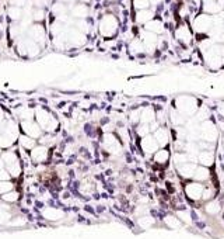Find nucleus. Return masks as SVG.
I'll use <instances>...</instances> for the list:
<instances>
[{"label":"nucleus","mask_w":224,"mask_h":239,"mask_svg":"<svg viewBox=\"0 0 224 239\" xmlns=\"http://www.w3.org/2000/svg\"><path fill=\"white\" fill-rule=\"evenodd\" d=\"M18 143H20V146L23 148L24 151H31L32 148L37 145V139H34V138H30V137H27V135H20L18 137Z\"/></svg>","instance_id":"31"},{"label":"nucleus","mask_w":224,"mask_h":239,"mask_svg":"<svg viewBox=\"0 0 224 239\" xmlns=\"http://www.w3.org/2000/svg\"><path fill=\"white\" fill-rule=\"evenodd\" d=\"M168 120L174 127H183L185 122H186V117H183V115L181 114V113H178L175 108H171V110L168 111Z\"/></svg>","instance_id":"25"},{"label":"nucleus","mask_w":224,"mask_h":239,"mask_svg":"<svg viewBox=\"0 0 224 239\" xmlns=\"http://www.w3.org/2000/svg\"><path fill=\"white\" fill-rule=\"evenodd\" d=\"M139 38H140V41L143 42L146 52H149V54H153V52L157 49L158 42H160V40H158V35L153 34V32L146 31V30H143V31L140 32V37H139Z\"/></svg>","instance_id":"14"},{"label":"nucleus","mask_w":224,"mask_h":239,"mask_svg":"<svg viewBox=\"0 0 224 239\" xmlns=\"http://www.w3.org/2000/svg\"><path fill=\"white\" fill-rule=\"evenodd\" d=\"M6 120V115H4V111H3V108L0 107V127L3 125V122H4Z\"/></svg>","instance_id":"49"},{"label":"nucleus","mask_w":224,"mask_h":239,"mask_svg":"<svg viewBox=\"0 0 224 239\" xmlns=\"http://www.w3.org/2000/svg\"><path fill=\"white\" fill-rule=\"evenodd\" d=\"M7 17H9L13 23H18L24 17V10L20 9V7H11V6H10L9 9H7Z\"/></svg>","instance_id":"28"},{"label":"nucleus","mask_w":224,"mask_h":239,"mask_svg":"<svg viewBox=\"0 0 224 239\" xmlns=\"http://www.w3.org/2000/svg\"><path fill=\"white\" fill-rule=\"evenodd\" d=\"M50 11H52V14H53L55 17H60V16L69 13V7L64 4V3L55 1V3L52 4V7H50Z\"/></svg>","instance_id":"33"},{"label":"nucleus","mask_w":224,"mask_h":239,"mask_svg":"<svg viewBox=\"0 0 224 239\" xmlns=\"http://www.w3.org/2000/svg\"><path fill=\"white\" fill-rule=\"evenodd\" d=\"M217 113H219V115L221 117V118H224V101L219 103V106H217Z\"/></svg>","instance_id":"48"},{"label":"nucleus","mask_w":224,"mask_h":239,"mask_svg":"<svg viewBox=\"0 0 224 239\" xmlns=\"http://www.w3.org/2000/svg\"><path fill=\"white\" fill-rule=\"evenodd\" d=\"M25 37H28L30 40H32L34 42H37L39 46L45 45L46 42V30L41 23H34L28 27Z\"/></svg>","instance_id":"8"},{"label":"nucleus","mask_w":224,"mask_h":239,"mask_svg":"<svg viewBox=\"0 0 224 239\" xmlns=\"http://www.w3.org/2000/svg\"><path fill=\"white\" fill-rule=\"evenodd\" d=\"M18 198H20V193L16 189L1 196V200H3L4 202H7V204H14V202L18 201Z\"/></svg>","instance_id":"38"},{"label":"nucleus","mask_w":224,"mask_h":239,"mask_svg":"<svg viewBox=\"0 0 224 239\" xmlns=\"http://www.w3.org/2000/svg\"><path fill=\"white\" fill-rule=\"evenodd\" d=\"M192 179L195 181H199V183H203L206 180H209L210 179V170H209V167H206V166H196Z\"/></svg>","instance_id":"26"},{"label":"nucleus","mask_w":224,"mask_h":239,"mask_svg":"<svg viewBox=\"0 0 224 239\" xmlns=\"http://www.w3.org/2000/svg\"><path fill=\"white\" fill-rule=\"evenodd\" d=\"M108 1H116V0H108Z\"/></svg>","instance_id":"56"},{"label":"nucleus","mask_w":224,"mask_h":239,"mask_svg":"<svg viewBox=\"0 0 224 239\" xmlns=\"http://www.w3.org/2000/svg\"><path fill=\"white\" fill-rule=\"evenodd\" d=\"M73 27H74V28H77L78 31H81L83 34H86V35H87L88 32H90V30H91V24H90V21H88L87 19L74 20Z\"/></svg>","instance_id":"34"},{"label":"nucleus","mask_w":224,"mask_h":239,"mask_svg":"<svg viewBox=\"0 0 224 239\" xmlns=\"http://www.w3.org/2000/svg\"><path fill=\"white\" fill-rule=\"evenodd\" d=\"M80 191H81V194H84V196L92 194L94 191H95V186H94L92 181H90L88 179H86V180H83V183L80 184Z\"/></svg>","instance_id":"37"},{"label":"nucleus","mask_w":224,"mask_h":239,"mask_svg":"<svg viewBox=\"0 0 224 239\" xmlns=\"http://www.w3.org/2000/svg\"><path fill=\"white\" fill-rule=\"evenodd\" d=\"M78 1H80V3H84V4H88L91 0H78Z\"/></svg>","instance_id":"54"},{"label":"nucleus","mask_w":224,"mask_h":239,"mask_svg":"<svg viewBox=\"0 0 224 239\" xmlns=\"http://www.w3.org/2000/svg\"><path fill=\"white\" fill-rule=\"evenodd\" d=\"M216 1H217V4L220 6V9L223 10L224 9V0H216Z\"/></svg>","instance_id":"51"},{"label":"nucleus","mask_w":224,"mask_h":239,"mask_svg":"<svg viewBox=\"0 0 224 239\" xmlns=\"http://www.w3.org/2000/svg\"><path fill=\"white\" fill-rule=\"evenodd\" d=\"M42 217L48 221H60L64 217V212L60 210V208H55V207H48L45 210H42Z\"/></svg>","instance_id":"20"},{"label":"nucleus","mask_w":224,"mask_h":239,"mask_svg":"<svg viewBox=\"0 0 224 239\" xmlns=\"http://www.w3.org/2000/svg\"><path fill=\"white\" fill-rule=\"evenodd\" d=\"M192 28L196 34H202V35L209 34L211 31V28H213V16L206 13L197 14L196 17L193 19Z\"/></svg>","instance_id":"7"},{"label":"nucleus","mask_w":224,"mask_h":239,"mask_svg":"<svg viewBox=\"0 0 224 239\" xmlns=\"http://www.w3.org/2000/svg\"><path fill=\"white\" fill-rule=\"evenodd\" d=\"M20 128L23 131L24 135H27L30 138H34V139H39L42 137L44 131L41 129V127L34 121V120H27V121H20L18 122Z\"/></svg>","instance_id":"10"},{"label":"nucleus","mask_w":224,"mask_h":239,"mask_svg":"<svg viewBox=\"0 0 224 239\" xmlns=\"http://www.w3.org/2000/svg\"><path fill=\"white\" fill-rule=\"evenodd\" d=\"M149 3H150V6H160L161 3H163V0H149Z\"/></svg>","instance_id":"50"},{"label":"nucleus","mask_w":224,"mask_h":239,"mask_svg":"<svg viewBox=\"0 0 224 239\" xmlns=\"http://www.w3.org/2000/svg\"><path fill=\"white\" fill-rule=\"evenodd\" d=\"M219 40H220V42H221V44L224 45V30L221 31V34H220V38H219Z\"/></svg>","instance_id":"52"},{"label":"nucleus","mask_w":224,"mask_h":239,"mask_svg":"<svg viewBox=\"0 0 224 239\" xmlns=\"http://www.w3.org/2000/svg\"><path fill=\"white\" fill-rule=\"evenodd\" d=\"M34 121L37 122L41 129L45 134H53L56 129L59 128V121L56 120V117L49 110L46 108H42V107H38L35 108V113H34Z\"/></svg>","instance_id":"1"},{"label":"nucleus","mask_w":224,"mask_h":239,"mask_svg":"<svg viewBox=\"0 0 224 239\" xmlns=\"http://www.w3.org/2000/svg\"><path fill=\"white\" fill-rule=\"evenodd\" d=\"M9 3L11 7H20V9H23L24 6L28 3V0H9Z\"/></svg>","instance_id":"46"},{"label":"nucleus","mask_w":224,"mask_h":239,"mask_svg":"<svg viewBox=\"0 0 224 239\" xmlns=\"http://www.w3.org/2000/svg\"><path fill=\"white\" fill-rule=\"evenodd\" d=\"M144 30L149 32H153V34H156V35H161L163 32L165 31V25H164V21L160 19H151L150 21H147L144 25Z\"/></svg>","instance_id":"18"},{"label":"nucleus","mask_w":224,"mask_h":239,"mask_svg":"<svg viewBox=\"0 0 224 239\" xmlns=\"http://www.w3.org/2000/svg\"><path fill=\"white\" fill-rule=\"evenodd\" d=\"M30 1H31V4L35 9H45L50 3V0H30Z\"/></svg>","instance_id":"45"},{"label":"nucleus","mask_w":224,"mask_h":239,"mask_svg":"<svg viewBox=\"0 0 224 239\" xmlns=\"http://www.w3.org/2000/svg\"><path fill=\"white\" fill-rule=\"evenodd\" d=\"M220 210H221V204H220L219 200H209V201L206 202L205 205V211L209 214V215H216V214H219Z\"/></svg>","instance_id":"30"},{"label":"nucleus","mask_w":224,"mask_h":239,"mask_svg":"<svg viewBox=\"0 0 224 239\" xmlns=\"http://www.w3.org/2000/svg\"><path fill=\"white\" fill-rule=\"evenodd\" d=\"M129 121L135 125H137L140 122V108H135V110H132L129 113Z\"/></svg>","instance_id":"43"},{"label":"nucleus","mask_w":224,"mask_h":239,"mask_svg":"<svg viewBox=\"0 0 224 239\" xmlns=\"http://www.w3.org/2000/svg\"><path fill=\"white\" fill-rule=\"evenodd\" d=\"M69 16L73 20H83V19H88L90 16V7L84 3H77L74 4L72 9L69 10Z\"/></svg>","instance_id":"17"},{"label":"nucleus","mask_w":224,"mask_h":239,"mask_svg":"<svg viewBox=\"0 0 224 239\" xmlns=\"http://www.w3.org/2000/svg\"><path fill=\"white\" fill-rule=\"evenodd\" d=\"M1 167H4V162H3V159L0 158V169H1Z\"/></svg>","instance_id":"55"},{"label":"nucleus","mask_w":224,"mask_h":239,"mask_svg":"<svg viewBox=\"0 0 224 239\" xmlns=\"http://www.w3.org/2000/svg\"><path fill=\"white\" fill-rule=\"evenodd\" d=\"M197 162L200 163V166H206V167H209V166L213 165V162H214V153L211 149H206V151H200L197 153L196 156Z\"/></svg>","instance_id":"22"},{"label":"nucleus","mask_w":224,"mask_h":239,"mask_svg":"<svg viewBox=\"0 0 224 239\" xmlns=\"http://www.w3.org/2000/svg\"><path fill=\"white\" fill-rule=\"evenodd\" d=\"M14 145V142L10 138H7L6 135L0 134V149L1 151H6V149H10V148Z\"/></svg>","instance_id":"41"},{"label":"nucleus","mask_w":224,"mask_h":239,"mask_svg":"<svg viewBox=\"0 0 224 239\" xmlns=\"http://www.w3.org/2000/svg\"><path fill=\"white\" fill-rule=\"evenodd\" d=\"M219 134L220 131L216 127V122H213L211 120H206L199 124V139L200 141L214 143L219 138Z\"/></svg>","instance_id":"5"},{"label":"nucleus","mask_w":224,"mask_h":239,"mask_svg":"<svg viewBox=\"0 0 224 239\" xmlns=\"http://www.w3.org/2000/svg\"><path fill=\"white\" fill-rule=\"evenodd\" d=\"M154 16H156V13H154V10H153V9L137 10L136 14H135V21H136L137 24L144 25L147 21H150L151 19H154Z\"/></svg>","instance_id":"21"},{"label":"nucleus","mask_w":224,"mask_h":239,"mask_svg":"<svg viewBox=\"0 0 224 239\" xmlns=\"http://www.w3.org/2000/svg\"><path fill=\"white\" fill-rule=\"evenodd\" d=\"M174 108L183 117H192L199 108L196 97L189 96V94H181L174 100Z\"/></svg>","instance_id":"2"},{"label":"nucleus","mask_w":224,"mask_h":239,"mask_svg":"<svg viewBox=\"0 0 224 239\" xmlns=\"http://www.w3.org/2000/svg\"><path fill=\"white\" fill-rule=\"evenodd\" d=\"M17 52L27 58H35L41 52V46L28 37H21L17 40Z\"/></svg>","instance_id":"6"},{"label":"nucleus","mask_w":224,"mask_h":239,"mask_svg":"<svg viewBox=\"0 0 224 239\" xmlns=\"http://www.w3.org/2000/svg\"><path fill=\"white\" fill-rule=\"evenodd\" d=\"M133 7L137 10H144V9H150V3L149 0H132Z\"/></svg>","instance_id":"42"},{"label":"nucleus","mask_w":224,"mask_h":239,"mask_svg":"<svg viewBox=\"0 0 224 239\" xmlns=\"http://www.w3.org/2000/svg\"><path fill=\"white\" fill-rule=\"evenodd\" d=\"M34 113H35V110H32V108H28V107H21V108H17V110H16V117H17L20 121L34 120Z\"/></svg>","instance_id":"29"},{"label":"nucleus","mask_w":224,"mask_h":239,"mask_svg":"<svg viewBox=\"0 0 224 239\" xmlns=\"http://www.w3.org/2000/svg\"><path fill=\"white\" fill-rule=\"evenodd\" d=\"M156 121V108L153 107H144L140 108V122L142 124H149Z\"/></svg>","instance_id":"24"},{"label":"nucleus","mask_w":224,"mask_h":239,"mask_svg":"<svg viewBox=\"0 0 224 239\" xmlns=\"http://www.w3.org/2000/svg\"><path fill=\"white\" fill-rule=\"evenodd\" d=\"M119 30V20L112 13L104 14L98 23V32L102 38H112L118 34Z\"/></svg>","instance_id":"3"},{"label":"nucleus","mask_w":224,"mask_h":239,"mask_svg":"<svg viewBox=\"0 0 224 239\" xmlns=\"http://www.w3.org/2000/svg\"><path fill=\"white\" fill-rule=\"evenodd\" d=\"M101 145H102V149L109 155L118 156V155H122L123 152V143L121 142V139L115 132H104Z\"/></svg>","instance_id":"4"},{"label":"nucleus","mask_w":224,"mask_h":239,"mask_svg":"<svg viewBox=\"0 0 224 239\" xmlns=\"http://www.w3.org/2000/svg\"><path fill=\"white\" fill-rule=\"evenodd\" d=\"M56 1H60V3H74V0H56Z\"/></svg>","instance_id":"53"},{"label":"nucleus","mask_w":224,"mask_h":239,"mask_svg":"<svg viewBox=\"0 0 224 239\" xmlns=\"http://www.w3.org/2000/svg\"><path fill=\"white\" fill-rule=\"evenodd\" d=\"M129 52L132 55H143L146 49H144V45L143 42L140 41V38H133L129 42Z\"/></svg>","instance_id":"27"},{"label":"nucleus","mask_w":224,"mask_h":239,"mask_svg":"<svg viewBox=\"0 0 224 239\" xmlns=\"http://www.w3.org/2000/svg\"><path fill=\"white\" fill-rule=\"evenodd\" d=\"M1 152H3V151H1V149H0V155H1Z\"/></svg>","instance_id":"57"},{"label":"nucleus","mask_w":224,"mask_h":239,"mask_svg":"<svg viewBox=\"0 0 224 239\" xmlns=\"http://www.w3.org/2000/svg\"><path fill=\"white\" fill-rule=\"evenodd\" d=\"M11 220V214L9 212V210L6 211L4 208L0 207V224H6V222H9Z\"/></svg>","instance_id":"44"},{"label":"nucleus","mask_w":224,"mask_h":239,"mask_svg":"<svg viewBox=\"0 0 224 239\" xmlns=\"http://www.w3.org/2000/svg\"><path fill=\"white\" fill-rule=\"evenodd\" d=\"M174 38L179 44L182 45H189L193 40V34L192 30L189 28V25L185 23H181L177 25V28L174 30Z\"/></svg>","instance_id":"11"},{"label":"nucleus","mask_w":224,"mask_h":239,"mask_svg":"<svg viewBox=\"0 0 224 239\" xmlns=\"http://www.w3.org/2000/svg\"><path fill=\"white\" fill-rule=\"evenodd\" d=\"M149 134H151L150 125L149 124H142V122H139V124L136 125V135L137 137L143 138V137H146V135H149Z\"/></svg>","instance_id":"39"},{"label":"nucleus","mask_w":224,"mask_h":239,"mask_svg":"<svg viewBox=\"0 0 224 239\" xmlns=\"http://www.w3.org/2000/svg\"><path fill=\"white\" fill-rule=\"evenodd\" d=\"M11 177H10V175H9V172L6 170V167H1L0 169V181L1 180H10Z\"/></svg>","instance_id":"47"},{"label":"nucleus","mask_w":224,"mask_h":239,"mask_svg":"<svg viewBox=\"0 0 224 239\" xmlns=\"http://www.w3.org/2000/svg\"><path fill=\"white\" fill-rule=\"evenodd\" d=\"M156 224V220L153 218L151 215H140L139 218H137V225L140 226L142 229H149V228H151V226Z\"/></svg>","instance_id":"32"},{"label":"nucleus","mask_w":224,"mask_h":239,"mask_svg":"<svg viewBox=\"0 0 224 239\" xmlns=\"http://www.w3.org/2000/svg\"><path fill=\"white\" fill-rule=\"evenodd\" d=\"M195 169H196V165L195 163H191V162H186V163H182V165L177 166V170L181 177L183 179H192L193 173H195Z\"/></svg>","instance_id":"23"},{"label":"nucleus","mask_w":224,"mask_h":239,"mask_svg":"<svg viewBox=\"0 0 224 239\" xmlns=\"http://www.w3.org/2000/svg\"><path fill=\"white\" fill-rule=\"evenodd\" d=\"M171 159V153L167 148H158L154 153H153V161L156 165H160V166H164L167 165Z\"/></svg>","instance_id":"19"},{"label":"nucleus","mask_w":224,"mask_h":239,"mask_svg":"<svg viewBox=\"0 0 224 239\" xmlns=\"http://www.w3.org/2000/svg\"><path fill=\"white\" fill-rule=\"evenodd\" d=\"M49 152H50L49 148L45 146V145H41V143L35 145L30 151V161L32 163H35V165H42V163L49 161V158H50Z\"/></svg>","instance_id":"9"},{"label":"nucleus","mask_w":224,"mask_h":239,"mask_svg":"<svg viewBox=\"0 0 224 239\" xmlns=\"http://www.w3.org/2000/svg\"><path fill=\"white\" fill-rule=\"evenodd\" d=\"M203 190H205L203 183H199V181H195V180L186 183L185 184V187H183L185 196H186L191 201H199V200H202Z\"/></svg>","instance_id":"12"},{"label":"nucleus","mask_w":224,"mask_h":239,"mask_svg":"<svg viewBox=\"0 0 224 239\" xmlns=\"http://www.w3.org/2000/svg\"><path fill=\"white\" fill-rule=\"evenodd\" d=\"M139 146H140V151H142L144 155H147V156H153V153L160 148V146H158V143L156 142L154 137H153L151 134H149V135H146V137L140 138V143H139Z\"/></svg>","instance_id":"15"},{"label":"nucleus","mask_w":224,"mask_h":239,"mask_svg":"<svg viewBox=\"0 0 224 239\" xmlns=\"http://www.w3.org/2000/svg\"><path fill=\"white\" fill-rule=\"evenodd\" d=\"M151 135L154 137L156 142L158 143L160 148H167V145L171 142V132H169V129L165 125H160Z\"/></svg>","instance_id":"16"},{"label":"nucleus","mask_w":224,"mask_h":239,"mask_svg":"<svg viewBox=\"0 0 224 239\" xmlns=\"http://www.w3.org/2000/svg\"><path fill=\"white\" fill-rule=\"evenodd\" d=\"M66 38H67V44H70L72 46H83L87 42V35L74 27L66 28Z\"/></svg>","instance_id":"13"},{"label":"nucleus","mask_w":224,"mask_h":239,"mask_svg":"<svg viewBox=\"0 0 224 239\" xmlns=\"http://www.w3.org/2000/svg\"><path fill=\"white\" fill-rule=\"evenodd\" d=\"M14 187H16V184H14L13 181H10V180H1V181H0V196H3V194L14 190Z\"/></svg>","instance_id":"40"},{"label":"nucleus","mask_w":224,"mask_h":239,"mask_svg":"<svg viewBox=\"0 0 224 239\" xmlns=\"http://www.w3.org/2000/svg\"><path fill=\"white\" fill-rule=\"evenodd\" d=\"M164 222H165V225L168 226V228H171V229H178L182 225V222L179 221V218L177 215H167L164 218Z\"/></svg>","instance_id":"36"},{"label":"nucleus","mask_w":224,"mask_h":239,"mask_svg":"<svg viewBox=\"0 0 224 239\" xmlns=\"http://www.w3.org/2000/svg\"><path fill=\"white\" fill-rule=\"evenodd\" d=\"M46 19V9H32L31 20L34 23H41Z\"/></svg>","instance_id":"35"}]
</instances>
